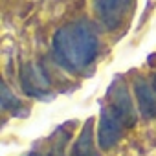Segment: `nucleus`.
<instances>
[{
	"mask_svg": "<svg viewBox=\"0 0 156 156\" xmlns=\"http://www.w3.org/2000/svg\"><path fill=\"white\" fill-rule=\"evenodd\" d=\"M20 85L24 94L37 98V99H46V94L50 92V79L46 77L44 70L33 62L22 64L20 68Z\"/></svg>",
	"mask_w": 156,
	"mask_h": 156,
	"instance_id": "nucleus-4",
	"label": "nucleus"
},
{
	"mask_svg": "<svg viewBox=\"0 0 156 156\" xmlns=\"http://www.w3.org/2000/svg\"><path fill=\"white\" fill-rule=\"evenodd\" d=\"M30 156H41V154H37V152H31V154H30Z\"/></svg>",
	"mask_w": 156,
	"mask_h": 156,
	"instance_id": "nucleus-9",
	"label": "nucleus"
},
{
	"mask_svg": "<svg viewBox=\"0 0 156 156\" xmlns=\"http://www.w3.org/2000/svg\"><path fill=\"white\" fill-rule=\"evenodd\" d=\"M108 99H110V110L121 119L125 127H132L136 123V112L132 107V99L129 94V88L121 77L114 79V83L108 88Z\"/></svg>",
	"mask_w": 156,
	"mask_h": 156,
	"instance_id": "nucleus-2",
	"label": "nucleus"
},
{
	"mask_svg": "<svg viewBox=\"0 0 156 156\" xmlns=\"http://www.w3.org/2000/svg\"><path fill=\"white\" fill-rule=\"evenodd\" d=\"M22 103L9 92V88H8V85L6 83H2V108L4 110H11L13 114H17V116H22L24 112H22Z\"/></svg>",
	"mask_w": 156,
	"mask_h": 156,
	"instance_id": "nucleus-8",
	"label": "nucleus"
},
{
	"mask_svg": "<svg viewBox=\"0 0 156 156\" xmlns=\"http://www.w3.org/2000/svg\"><path fill=\"white\" fill-rule=\"evenodd\" d=\"M51 44L57 62L68 72L85 70L99 51L98 33L87 20L70 22L59 28L53 35Z\"/></svg>",
	"mask_w": 156,
	"mask_h": 156,
	"instance_id": "nucleus-1",
	"label": "nucleus"
},
{
	"mask_svg": "<svg viewBox=\"0 0 156 156\" xmlns=\"http://www.w3.org/2000/svg\"><path fill=\"white\" fill-rule=\"evenodd\" d=\"M92 130H94V125L88 119L83 125L81 134H79V138H77V141H75V145L72 149V156H98V152L94 149V134H92Z\"/></svg>",
	"mask_w": 156,
	"mask_h": 156,
	"instance_id": "nucleus-7",
	"label": "nucleus"
},
{
	"mask_svg": "<svg viewBox=\"0 0 156 156\" xmlns=\"http://www.w3.org/2000/svg\"><path fill=\"white\" fill-rule=\"evenodd\" d=\"M123 123L121 119L110 110V107L101 108L99 114V127H98V143L103 151H108L110 147H114L123 132Z\"/></svg>",
	"mask_w": 156,
	"mask_h": 156,
	"instance_id": "nucleus-5",
	"label": "nucleus"
},
{
	"mask_svg": "<svg viewBox=\"0 0 156 156\" xmlns=\"http://www.w3.org/2000/svg\"><path fill=\"white\" fill-rule=\"evenodd\" d=\"M134 94H136L141 116L145 119H154L156 118V87H154V83L147 81L145 77H136Z\"/></svg>",
	"mask_w": 156,
	"mask_h": 156,
	"instance_id": "nucleus-6",
	"label": "nucleus"
},
{
	"mask_svg": "<svg viewBox=\"0 0 156 156\" xmlns=\"http://www.w3.org/2000/svg\"><path fill=\"white\" fill-rule=\"evenodd\" d=\"M130 4L132 0H94V11L107 30H116L129 13Z\"/></svg>",
	"mask_w": 156,
	"mask_h": 156,
	"instance_id": "nucleus-3",
	"label": "nucleus"
}]
</instances>
